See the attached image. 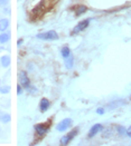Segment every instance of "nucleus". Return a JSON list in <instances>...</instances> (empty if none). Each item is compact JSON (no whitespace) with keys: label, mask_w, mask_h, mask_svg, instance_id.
Returning <instances> with one entry per match:
<instances>
[{"label":"nucleus","mask_w":131,"mask_h":146,"mask_svg":"<svg viewBox=\"0 0 131 146\" xmlns=\"http://www.w3.org/2000/svg\"><path fill=\"white\" fill-rule=\"evenodd\" d=\"M38 39H42V40H47V41H52V40H57L60 37L58 34L55 31V30H49V31H45V33H40L37 35Z\"/></svg>","instance_id":"f257e3e1"},{"label":"nucleus","mask_w":131,"mask_h":146,"mask_svg":"<svg viewBox=\"0 0 131 146\" xmlns=\"http://www.w3.org/2000/svg\"><path fill=\"white\" fill-rule=\"evenodd\" d=\"M18 80H19V84L24 87L25 89H29L32 87V84H30V79L28 77V75L26 74V72L21 70L18 74Z\"/></svg>","instance_id":"f03ea898"},{"label":"nucleus","mask_w":131,"mask_h":146,"mask_svg":"<svg viewBox=\"0 0 131 146\" xmlns=\"http://www.w3.org/2000/svg\"><path fill=\"white\" fill-rule=\"evenodd\" d=\"M77 133H79V128L76 127V128H74L73 131H71L69 134L64 135V136L60 138V145H69L72 141L74 139V137L77 135Z\"/></svg>","instance_id":"7ed1b4c3"},{"label":"nucleus","mask_w":131,"mask_h":146,"mask_svg":"<svg viewBox=\"0 0 131 146\" xmlns=\"http://www.w3.org/2000/svg\"><path fill=\"white\" fill-rule=\"evenodd\" d=\"M72 125H73V119L72 118H64L62 122H60L56 125V131L60 132V133L65 132L69 128H71Z\"/></svg>","instance_id":"20e7f679"},{"label":"nucleus","mask_w":131,"mask_h":146,"mask_svg":"<svg viewBox=\"0 0 131 146\" xmlns=\"http://www.w3.org/2000/svg\"><path fill=\"white\" fill-rule=\"evenodd\" d=\"M90 23H91L90 19H84V20H82V21H80L79 24L73 28L72 34H73V35H76V34H79V33H82L83 30H85V29L89 27Z\"/></svg>","instance_id":"39448f33"},{"label":"nucleus","mask_w":131,"mask_h":146,"mask_svg":"<svg viewBox=\"0 0 131 146\" xmlns=\"http://www.w3.org/2000/svg\"><path fill=\"white\" fill-rule=\"evenodd\" d=\"M48 131H49V125L48 124H36L35 125V132L39 137L45 136L47 134Z\"/></svg>","instance_id":"423d86ee"},{"label":"nucleus","mask_w":131,"mask_h":146,"mask_svg":"<svg viewBox=\"0 0 131 146\" xmlns=\"http://www.w3.org/2000/svg\"><path fill=\"white\" fill-rule=\"evenodd\" d=\"M102 129H103V126H102L101 124H94V125L91 127V129L89 131V137H90V138L94 137V136L99 134Z\"/></svg>","instance_id":"0eeeda50"},{"label":"nucleus","mask_w":131,"mask_h":146,"mask_svg":"<svg viewBox=\"0 0 131 146\" xmlns=\"http://www.w3.org/2000/svg\"><path fill=\"white\" fill-rule=\"evenodd\" d=\"M49 107H50V102L48 100L47 98H42L40 102H39V110L42 113H45V111H47L49 110Z\"/></svg>","instance_id":"6e6552de"},{"label":"nucleus","mask_w":131,"mask_h":146,"mask_svg":"<svg viewBox=\"0 0 131 146\" xmlns=\"http://www.w3.org/2000/svg\"><path fill=\"white\" fill-rule=\"evenodd\" d=\"M10 64H11V58H10L9 55H3V56L0 57V65H1V67L8 68L10 66Z\"/></svg>","instance_id":"1a4fd4ad"},{"label":"nucleus","mask_w":131,"mask_h":146,"mask_svg":"<svg viewBox=\"0 0 131 146\" xmlns=\"http://www.w3.org/2000/svg\"><path fill=\"white\" fill-rule=\"evenodd\" d=\"M9 25H10L9 19H7V18L0 19V31H1V33H2V31H6V30L9 28Z\"/></svg>","instance_id":"9d476101"},{"label":"nucleus","mask_w":131,"mask_h":146,"mask_svg":"<svg viewBox=\"0 0 131 146\" xmlns=\"http://www.w3.org/2000/svg\"><path fill=\"white\" fill-rule=\"evenodd\" d=\"M9 39H10V34H9V31H8V33L2 31V33L0 34V44H1V45L7 44V42L9 41Z\"/></svg>","instance_id":"9b49d317"},{"label":"nucleus","mask_w":131,"mask_h":146,"mask_svg":"<svg viewBox=\"0 0 131 146\" xmlns=\"http://www.w3.org/2000/svg\"><path fill=\"white\" fill-rule=\"evenodd\" d=\"M64 65H65V67L67 68V69H72L73 68V66H74V58H73V56H69V57H66V58H64Z\"/></svg>","instance_id":"f8f14e48"},{"label":"nucleus","mask_w":131,"mask_h":146,"mask_svg":"<svg viewBox=\"0 0 131 146\" xmlns=\"http://www.w3.org/2000/svg\"><path fill=\"white\" fill-rule=\"evenodd\" d=\"M0 122L2 124H8L11 122V116L7 113H1L0 114Z\"/></svg>","instance_id":"ddd939ff"},{"label":"nucleus","mask_w":131,"mask_h":146,"mask_svg":"<svg viewBox=\"0 0 131 146\" xmlns=\"http://www.w3.org/2000/svg\"><path fill=\"white\" fill-rule=\"evenodd\" d=\"M87 11V7L86 6H84V5H80V6H77L76 7V10H75V15L76 16H82L83 13Z\"/></svg>","instance_id":"4468645a"},{"label":"nucleus","mask_w":131,"mask_h":146,"mask_svg":"<svg viewBox=\"0 0 131 146\" xmlns=\"http://www.w3.org/2000/svg\"><path fill=\"white\" fill-rule=\"evenodd\" d=\"M60 55H62L63 58H66V57L71 56V49H70V47H67V46L62 47L60 48Z\"/></svg>","instance_id":"2eb2a0df"},{"label":"nucleus","mask_w":131,"mask_h":146,"mask_svg":"<svg viewBox=\"0 0 131 146\" xmlns=\"http://www.w3.org/2000/svg\"><path fill=\"white\" fill-rule=\"evenodd\" d=\"M10 92V86L9 85H0V94L6 95Z\"/></svg>","instance_id":"dca6fc26"},{"label":"nucleus","mask_w":131,"mask_h":146,"mask_svg":"<svg viewBox=\"0 0 131 146\" xmlns=\"http://www.w3.org/2000/svg\"><path fill=\"white\" fill-rule=\"evenodd\" d=\"M118 133L120 135H127V128H124L123 126H119L118 127Z\"/></svg>","instance_id":"f3484780"},{"label":"nucleus","mask_w":131,"mask_h":146,"mask_svg":"<svg viewBox=\"0 0 131 146\" xmlns=\"http://www.w3.org/2000/svg\"><path fill=\"white\" fill-rule=\"evenodd\" d=\"M23 88H24V87L20 85V84L17 85V95H18V96H20V95L23 94Z\"/></svg>","instance_id":"a211bd4d"},{"label":"nucleus","mask_w":131,"mask_h":146,"mask_svg":"<svg viewBox=\"0 0 131 146\" xmlns=\"http://www.w3.org/2000/svg\"><path fill=\"white\" fill-rule=\"evenodd\" d=\"M8 1L9 0H0V7H5L8 5Z\"/></svg>","instance_id":"6ab92c4d"},{"label":"nucleus","mask_w":131,"mask_h":146,"mask_svg":"<svg viewBox=\"0 0 131 146\" xmlns=\"http://www.w3.org/2000/svg\"><path fill=\"white\" fill-rule=\"evenodd\" d=\"M96 113H97L99 115H103V114H104V108H97V110H96Z\"/></svg>","instance_id":"aec40b11"},{"label":"nucleus","mask_w":131,"mask_h":146,"mask_svg":"<svg viewBox=\"0 0 131 146\" xmlns=\"http://www.w3.org/2000/svg\"><path fill=\"white\" fill-rule=\"evenodd\" d=\"M127 135H128L129 137H131V125L127 128Z\"/></svg>","instance_id":"412c9836"},{"label":"nucleus","mask_w":131,"mask_h":146,"mask_svg":"<svg viewBox=\"0 0 131 146\" xmlns=\"http://www.w3.org/2000/svg\"><path fill=\"white\" fill-rule=\"evenodd\" d=\"M23 41H24V40H23L21 38H20V39H18V41H17V46H18V47H20V46L23 45Z\"/></svg>","instance_id":"4be33fe9"},{"label":"nucleus","mask_w":131,"mask_h":146,"mask_svg":"<svg viewBox=\"0 0 131 146\" xmlns=\"http://www.w3.org/2000/svg\"><path fill=\"white\" fill-rule=\"evenodd\" d=\"M0 85H1V80H0Z\"/></svg>","instance_id":"5701e85b"}]
</instances>
